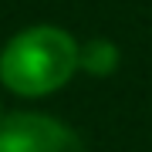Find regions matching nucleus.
I'll return each mask as SVG.
<instances>
[{
    "label": "nucleus",
    "mask_w": 152,
    "mask_h": 152,
    "mask_svg": "<svg viewBox=\"0 0 152 152\" xmlns=\"http://www.w3.org/2000/svg\"><path fill=\"white\" fill-rule=\"evenodd\" d=\"M0 152H88L71 125L44 112H10L0 122Z\"/></svg>",
    "instance_id": "2"
},
{
    "label": "nucleus",
    "mask_w": 152,
    "mask_h": 152,
    "mask_svg": "<svg viewBox=\"0 0 152 152\" xmlns=\"http://www.w3.org/2000/svg\"><path fill=\"white\" fill-rule=\"evenodd\" d=\"M78 44L68 31L37 24L14 34L0 51V85L20 98H44L64 88L78 71Z\"/></svg>",
    "instance_id": "1"
},
{
    "label": "nucleus",
    "mask_w": 152,
    "mask_h": 152,
    "mask_svg": "<svg viewBox=\"0 0 152 152\" xmlns=\"http://www.w3.org/2000/svg\"><path fill=\"white\" fill-rule=\"evenodd\" d=\"M118 44L108 41V37H91L78 48V68L85 75H95V78H108L115 68H118Z\"/></svg>",
    "instance_id": "3"
},
{
    "label": "nucleus",
    "mask_w": 152,
    "mask_h": 152,
    "mask_svg": "<svg viewBox=\"0 0 152 152\" xmlns=\"http://www.w3.org/2000/svg\"><path fill=\"white\" fill-rule=\"evenodd\" d=\"M0 122H4V105H0Z\"/></svg>",
    "instance_id": "4"
}]
</instances>
